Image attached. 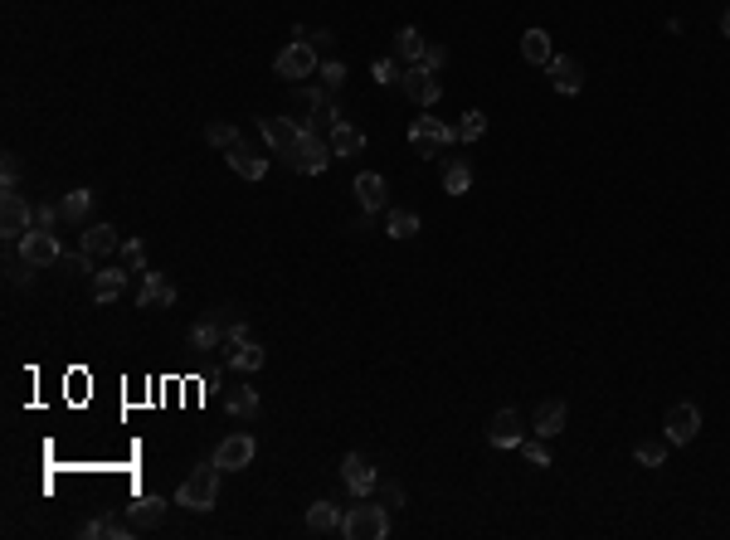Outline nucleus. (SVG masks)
Listing matches in <instances>:
<instances>
[{
  "label": "nucleus",
  "instance_id": "a18cd8bd",
  "mask_svg": "<svg viewBox=\"0 0 730 540\" xmlns=\"http://www.w3.org/2000/svg\"><path fill=\"white\" fill-rule=\"evenodd\" d=\"M419 64H424L429 74H439V68L448 64V49H443V45H429V49H424V59H419Z\"/></svg>",
  "mask_w": 730,
  "mask_h": 540
},
{
  "label": "nucleus",
  "instance_id": "473e14b6",
  "mask_svg": "<svg viewBox=\"0 0 730 540\" xmlns=\"http://www.w3.org/2000/svg\"><path fill=\"white\" fill-rule=\"evenodd\" d=\"M205 141H209V147H219V151H234V147H244V137H238V127H229V122H209V127H205Z\"/></svg>",
  "mask_w": 730,
  "mask_h": 540
},
{
  "label": "nucleus",
  "instance_id": "393cba45",
  "mask_svg": "<svg viewBox=\"0 0 730 540\" xmlns=\"http://www.w3.org/2000/svg\"><path fill=\"white\" fill-rule=\"evenodd\" d=\"M341 506H331V502H312V506H307V531H312V535H336V531H341Z\"/></svg>",
  "mask_w": 730,
  "mask_h": 540
},
{
  "label": "nucleus",
  "instance_id": "c9c22d12",
  "mask_svg": "<svg viewBox=\"0 0 730 540\" xmlns=\"http://www.w3.org/2000/svg\"><path fill=\"white\" fill-rule=\"evenodd\" d=\"M5 273H10V282H15V288H35V263L25 259L20 249L10 253V259H5Z\"/></svg>",
  "mask_w": 730,
  "mask_h": 540
},
{
  "label": "nucleus",
  "instance_id": "f257e3e1",
  "mask_svg": "<svg viewBox=\"0 0 730 540\" xmlns=\"http://www.w3.org/2000/svg\"><path fill=\"white\" fill-rule=\"evenodd\" d=\"M219 502V467L215 458L200 463L195 473H186V482H180V492H176V506H186V511H215Z\"/></svg>",
  "mask_w": 730,
  "mask_h": 540
},
{
  "label": "nucleus",
  "instance_id": "9b49d317",
  "mask_svg": "<svg viewBox=\"0 0 730 540\" xmlns=\"http://www.w3.org/2000/svg\"><path fill=\"white\" fill-rule=\"evenodd\" d=\"M30 209L25 205V195H0V234L10 239V244H20L25 234H30Z\"/></svg>",
  "mask_w": 730,
  "mask_h": 540
},
{
  "label": "nucleus",
  "instance_id": "4be33fe9",
  "mask_svg": "<svg viewBox=\"0 0 730 540\" xmlns=\"http://www.w3.org/2000/svg\"><path fill=\"white\" fill-rule=\"evenodd\" d=\"M127 273L132 268H103V273H93V302H117L122 292H127Z\"/></svg>",
  "mask_w": 730,
  "mask_h": 540
},
{
  "label": "nucleus",
  "instance_id": "c85d7f7f",
  "mask_svg": "<svg viewBox=\"0 0 730 540\" xmlns=\"http://www.w3.org/2000/svg\"><path fill=\"white\" fill-rule=\"evenodd\" d=\"M424 49H429V39L414 30V25H404V30L395 35V59H404V64H419L424 59Z\"/></svg>",
  "mask_w": 730,
  "mask_h": 540
},
{
  "label": "nucleus",
  "instance_id": "cd10ccee",
  "mask_svg": "<svg viewBox=\"0 0 730 540\" xmlns=\"http://www.w3.org/2000/svg\"><path fill=\"white\" fill-rule=\"evenodd\" d=\"M522 59H526V64H536V68L551 64V59H555L551 35H545V30H526V35H522Z\"/></svg>",
  "mask_w": 730,
  "mask_h": 540
},
{
  "label": "nucleus",
  "instance_id": "ea45409f",
  "mask_svg": "<svg viewBox=\"0 0 730 540\" xmlns=\"http://www.w3.org/2000/svg\"><path fill=\"white\" fill-rule=\"evenodd\" d=\"M122 263H127L132 268V273H142V268H147V244H142V239H122Z\"/></svg>",
  "mask_w": 730,
  "mask_h": 540
},
{
  "label": "nucleus",
  "instance_id": "7ed1b4c3",
  "mask_svg": "<svg viewBox=\"0 0 730 540\" xmlns=\"http://www.w3.org/2000/svg\"><path fill=\"white\" fill-rule=\"evenodd\" d=\"M331 141L327 137H317V132H307L302 127V137H298V147L288 151V166L298 170V176H321V170L331 166Z\"/></svg>",
  "mask_w": 730,
  "mask_h": 540
},
{
  "label": "nucleus",
  "instance_id": "bb28decb",
  "mask_svg": "<svg viewBox=\"0 0 730 540\" xmlns=\"http://www.w3.org/2000/svg\"><path fill=\"white\" fill-rule=\"evenodd\" d=\"M327 141H331V151L341 156V161H346V156H360V151H365V132H360V127H350V122H336Z\"/></svg>",
  "mask_w": 730,
  "mask_h": 540
},
{
  "label": "nucleus",
  "instance_id": "f03ea898",
  "mask_svg": "<svg viewBox=\"0 0 730 540\" xmlns=\"http://www.w3.org/2000/svg\"><path fill=\"white\" fill-rule=\"evenodd\" d=\"M341 535L346 540H385L390 535V506H375V502H365V496H360V506L346 511Z\"/></svg>",
  "mask_w": 730,
  "mask_h": 540
},
{
  "label": "nucleus",
  "instance_id": "aec40b11",
  "mask_svg": "<svg viewBox=\"0 0 730 540\" xmlns=\"http://www.w3.org/2000/svg\"><path fill=\"white\" fill-rule=\"evenodd\" d=\"M117 249H122V239H117L112 224H88V229H83V253H88V259H112Z\"/></svg>",
  "mask_w": 730,
  "mask_h": 540
},
{
  "label": "nucleus",
  "instance_id": "2f4dec72",
  "mask_svg": "<svg viewBox=\"0 0 730 540\" xmlns=\"http://www.w3.org/2000/svg\"><path fill=\"white\" fill-rule=\"evenodd\" d=\"M385 234L390 239H414L419 234V215H414V209H390V215H385Z\"/></svg>",
  "mask_w": 730,
  "mask_h": 540
},
{
  "label": "nucleus",
  "instance_id": "9d476101",
  "mask_svg": "<svg viewBox=\"0 0 730 540\" xmlns=\"http://www.w3.org/2000/svg\"><path fill=\"white\" fill-rule=\"evenodd\" d=\"M341 482L350 487V496H356V502L380 487V477H375V467H370V458H365V453H346V458H341Z\"/></svg>",
  "mask_w": 730,
  "mask_h": 540
},
{
  "label": "nucleus",
  "instance_id": "1a4fd4ad",
  "mask_svg": "<svg viewBox=\"0 0 730 540\" xmlns=\"http://www.w3.org/2000/svg\"><path fill=\"white\" fill-rule=\"evenodd\" d=\"M400 88L410 93L419 107H433V103H439V97H443V83H439V74H429L424 64H410V68H404Z\"/></svg>",
  "mask_w": 730,
  "mask_h": 540
},
{
  "label": "nucleus",
  "instance_id": "423d86ee",
  "mask_svg": "<svg viewBox=\"0 0 730 540\" xmlns=\"http://www.w3.org/2000/svg\"><path fill=\"white\" fill-rule=\"evenodd\" d=\"M229 307H215V311H205L200 321L190 326V351H219L224 346V331H229Z\"/></svg>",
  "mask_w": 730,
  "mask_h": 540
},
{
  "label": "nucleus",
  "instance_id": "4c0bfd02",
  "mask_svg": "<svg viewBox=\"0 0 730 540\" xmlns=\"http://www.w3.org/2000/svg\"><path fill=\"white\" fill-rule=\"evenodd\" d=\"M482 132H487V112H462L458 117V141H482Z\"/></svg>",
  "mask_w": 730,
  "mask_h": 540
},
{
  "label": "nucleus",
  "instance_id": "f3484780",
  "mask_svg": "<svg viewBox=\"0 0 730 540\" xmlns=\"http://www.w3.org/2000/svg\"><path fill=\"white\" fill-rule=\"evenodd\" d=\"M78 535H83V540H132L137 525H132V521H117V516H93V521L78 525Z\"/></svg>",
  "mask_w": 730,
  "mask_h": 540
},
{
  "label": "nucleus",
  "instance_id": "7c9ffc66",
  "mask_svg": "<svg viewBox=\"0 0 730 540\" xmlns=\"http://www.w3.org/2000/svg\"><path fill=\"white\" fill-rule=\"evenodd\" d=\"M443 190L448 195H468L472 190V166L468 161H448L443 166Z\"/></svg>",
  "mask_w": 730,
  "mask_h": 540
},
{
  "label": "nucleus",
  "instance_id": "49530a36",
  "mask_svg": "<svg viewBox=\"0 0 730 540\" xmlns=\"http://www.w3.org/2000/svg\"><path fill=\"white\" fill-rule=\"evenodd\" d=\"M64 268H68V278H93V259H88V253H74Z\"/></svg>",
  "mask_w": 730,
  "mask_h": 540
},
{
  "label": "nucleus",
  "instance_id": "ddd939ff",
  "mask_svg": "<svg viewBox=\"0 0 730 540\" xmlns=\"http://www.w3.org/2000/svg\"><path fill=\"white\" fill-rule=\"evenodd\" d=\"M15 249H20V253H25V259H30L35 268H45V263H59V259H64L59 234H49V229H30V234H25Z\"/></svg>",
  "mask_w": 730,
  "mask_h": 540
},
{
  "label": "nucleus",
  "instance_id": "2eb2a0df",
  "mask_svg": "<svg viewBox=\"0 0 730 540\" xmlns=\"http://www.w3.org/2000/svg\"><path fill=\"white\" fill-rule=\"evenodd\" d=\"M137 307L151 311V307H176V282L166 273H147L142 268V292H137Z\"/></svg>",
  "mask_w": 730,
  "mask_h": 540
},
{
  "label": "nucleus",
  "instance_id": "8fccbe9b",
  "mask_svg": "<svg viewBox=\"0 0 730 540\" xmlns=\"http://www.w3.org/2000/svg\"><path fill=\"white\" fill-rule=\"evenodd\" d=\"M721 35L730 39V10H725V15H721Z\"/></svg>",
  "mask_w": 730,
  "mask_h": 540
},
{
  "label": "nucleus",
  "instance_id": "0eeeda50",
  "mask_svg": "<svg viewBox=\"0 0 730 540\" xmlns=\"http://www.w3.org/2000/svg\"><path fill=\"white\" fill-rule=\"evenodd\" d=\"M254 453H259L254 433H229V438L215 448V467H219V473H244V467L254 463Z\"/></svg>",
  "mask_w": 730,
  "mask_h": 540
},
{
  "label": "nucleus",
  "instance_id": "37998d69",
  "mask_svg": "<svg viewBox=\"0 0 730 540\" xmlns=\"http://www.w3.org/2000/svg\"><path fill=\"white\" fill-rule=\"evenodd\" d=\"M370 78L385 88V83H400L404 74H400V64H395V59H375V64H370Z\"/></svg>",
  "mask_w": 730,
  "mask_h": 540
},
{
  "label": "nucleus",
  "instance_id": "a19ab883",
  "mask_svg": "<svg viewBox=\"0 0 730 540\" xmlns=\"http://www.w3.org/2000/svg\"><path fill=\"white\" fill-rule=\"evenodd\" d=\"M516 448H522V458H526L531 467H551V453H545V443H541V438H522Z\"/></svg>",
  "mask_w": 730,
  "mask_h": 540
},
{
  "label": "nucleus",
  "instance_id": "a211bd4d",
  "mask_svg": "<svg viewBox=\"0 0 730 540\" xmlns=\"http://www.w3.org/2000/svg\"><path fill=\"white\" fill-rule=\"evenodd\" d=\"M161 516H166V496H157V492L137 496V502H132V511H127V521L137 525V535H142V531H157V525H161Z\"/></svg>",
  "mask_w": 730,
  "mask_h": 540
},
{
  "label": "nucleus",
  "instance_id": "c756f323",
  "mask_svg": "<svg viewBox=\"0 0 730 540\" xmlns=\"http://www.w3.org/2000/svg\"><path fill=\"white\" fill-rule=\"evenodd\" d=\"M321 103H331V88H317V83H292V107L317 112Z\"/></svg>",
  "mask_w": 730,
  "mask_h": 540
},
{
  "label": "nucleus",
  "instance_id": "de8ad7c7",
  "mask_svg": "<svg viewBox=\"0 0 730 540\" xmlns=\"http://www.w3.org/2000/svg\"><path fill=\"white\" fill-rule=\"evenodd\" d=\"M380 502H385L390 511L404 506V487H400V482H385V487H380Z\"/></svg>",
  "mask_w": 730,
  "mask_h": 540
},
{
  "label": "nucleus",
  "instance_id": "58836bf2",
  "mask_svg": "<svg viewBox=\"0 0 730 540\" xmlns=\"http://www.w3.org/2000/svg\"><path fill=\"white\" fill-rule=\"evenodd\" d=\"M59 219H64L59 205H35L30 209V229H49L54 234V229H59Z\"/></svg>",
  "mask_w": 730,
  "mask_h": 540
},
{
  "label": "nucleus",
  "instance_id": "e433bc0d",
  "mask_svg": "<svg viewBox=\"0 0 730 540\" xmlns=\"http://www.w3.org/2000/svg\"><path fill=\"white\" fill-rule=\"evenodd\" d=\"M336 122H341V107H336V103H321V107L312 112V117H307V132L331 137V127H336Z\"/></svg>",
  "mask_w": 730,
  "mask_h": 540
},
{
  "label": "nucleus",
  "instance_id": "5701e85b",
  "mask_svg": "<svg viewBox=\"0 0 730 540\" xmlns=\"http://www.w3.org/2000/svg\"><path fill=\"white\" fill-rule=\"evenodd\" d=\"M565 419H570V409H565V400H545V404H536V438H555V433H565Z\"/></svg>",
  "mask_w": 730,
  "mask_h": 540
},
{
  "label": "nucleus",
  "instance_id": "412c9836",
  "mask_svg": "<svg viewBox=\"0 0 730 540\" xmlns=\"http://www.w3.org/2000/svg\"><path fill=\"white\" fill-rule=\"evenodd\" d=\"M259 409H263V400H259V390L254 385H234V390H224V414H234V419H259Z\"/></svg>",
  "mask_w": 730,
  "mask_h": 540
},
{
  "label": "nucleus",
  "instance_id": "a878e982",
  "mask_svg": "<svg viewBox=\"0 0 730 540\" xmlns=\"http://www.w3.org/2000/svg\"><path fill=\"white\" fill-rule=\"evenodd\" d=\"M229 166H234V176H244V180H263V176H269V156H259L254 147H234Z\"/></svg>",
  "mask_w": 730,
  "mask_h": 540
},
{
  "label": "nucleus",
  "instance_id": "c03bdc74",
  "mask_svg": "<svg viewBox=\"0 0 730 540\" xmlns=\"http://www.w3.org/2000/svg\"><path fill=\"white\" fill-rule=\"evenodd\" d=\"M317 74H321V88H331V93H336V88L346 83V64H336V59H331V64H321Z\"/></svg>",
  "mask_w": 730,
  "mask_h": 540
},
{
  "label": "nucleus",
  "instance_id": "6ab92c4d",
  "mask_svg": "<svg viewBox=\"0 0 730 540\" xmlns=\"http://www.w3.org/2000/svg\"><path fill=\"white\" fill-rule=\"evenodd\" d=\"M545 74H551L555 93H580V88H584V68H580V59H565V54H555V59L545 64Z\"/></svg>",
  "mask_w": 730,
  "mask_h": 540
},
{
  "label": "nucleus",
  "instance_id": "20e7f679",
  "mask_svg": "<svg viewBox=\"0 0 730 540\" xmlns=\"http://www.w3.org/2000/svg\"><path fill=\"white\" fill-rule=\"evenodd\" d=\"M317 49H312V39H292V45L273 59V74L278 78H288V83H302V78H312L317 74Z\"/></svg>",
  "mask_w": 730,
  "mask_h": 540
},
{
  "label": "nucleus",
  "instance_id": "39448f33",
  "mask_svg": "<svg viewBox=\"0 0 730 540\" xmlns=\"http://www.w3.org/2000/svg\"><path fill=\"white\" fill-rule=\"evenodd\" d=\"M410 141H414L424 156H433V151L453 147V141H458V127H448V122H439V117H414V122H410Z\"/></svg>",
  "mask_w": 730,
  "mask_h": 540
},
{
  "label": "nucleus",
  "instance_id": "6e6552de",
  "mask_svg": "<svg viewBox=\"0 0 730 540\" xmlns=\"http://www.w3.org/2000/svg\"><path fill=\"white\" fill-rule=\"evenodd\" d=\"M663 429H667V443H672V448H686V443L701 433V409H696V404H672L667 419H663Z\"/></svg>",
  "mask_w": 730,
  "mask_h": 540
},
{
  "label": "nucleus",
  "instance_id": "f704fd0d",
  "mask_svg": "<svg viewBox=\"0 0 730 540\" xmlns=\"http://www.w3.org/2000/svg\"><path fill=\"white\" fill-rule=\"evenodd\" d=\"M59 209H64V219H83L93 209V190L88 186H78V190H68L64 200H59Z\"/></svg>",
  "mask_w": 730,
  "mask_h": 540
},
{
  "label": "nucleus",
  "instance_id": "72a5a7b5",
  "mask_svg": "<svg viewBox=\"0 0 730 540\" xmlns=\"http://www.w3.org/2000/svg\"><path fill=\"white\" fill-rule=\"evenodd\" d=\"M667 448H672L667 438H643V443L634 448V458H638L643 467H663V463H667Z\"/></svg>",
  "mask_w": 730,
  "mask_h": 540
},
{
  "label": "nucleus",
  "instance_id": "4468645a",
  "mask_svg": "<svg viewBox=\"0 0 730 540\" xmlns=\"http://www.w3.org/2000/svg\"><path fill=\"white\" fill-rule=\"evenodd\" d=\"M259 132L278 156H288L292 147H298V137H302V122L298 117H259Z\"/></svg>",
  "mask_w": 730,
  "mask_h": 540
},
{
  "label": "nucleus",
  "instance_id": "b1692460",
  "mask_svg": "<svg viewBox=\"0 0 730 540\" xmlns=\"http://www.w3.org/2000/svg\"><path fill=\"white\" fill-rule=\"evenodd\" d=\"M263 355H269V351H263L259 341L248 336V341H238V346H229V351H224V361H229L238 375H254V371H263Z\"/></svg>",
  "mask_w": 730,
  "mask_h": 540
},
{
  "label": "nucleus",
  "instance_id": "f8f14e48",
  "mask_svg": "<svg viewBox=\"0 0 730 540\" xmlns=\"http://www.w3.org/2000/svg\"><path fill=\"white\" fill-rule=\"evenodd\" d=\"M526 438V419L516 414V409H497L492 423H487V443L492 448H516Z\"/></svg>",
  "mask_w": 730,
  "mask_h": 540
},
{
  "label": "nucleus",
  "instance_id": "79ce46f5",
  "mask_svg": "<svg viewBox=\"0 0 730 540\" xmlns=\"http://www.w3.org/2000/svg\"><path fill=\"white\" fill-rule=\"evenodd\" d=\"M0 190H5V195H20V161H15V156H5V161H0Z\"/></svg>",
  "mask_w": 730,
  "mask_h": 540
},
{
  "label": "nucleus",
  "instance_id": "09e8293b",
  "mask_svg": "<svg viewBox=\"0 0 730 540\" xmlns=\"http://www.w3.org/2000/svg\"><path fill=\"white\" fill-rule=\"evenodd\" d=\"M238 341H248V321H229V331H224V346H238Z\"/></svg>",
  "mask_w": 730,
  "mask_h": 540
},
{
  "label": "nucleus",
  "instance_id": "dca6fc26",
  "mask_svg": "<svg viewBox=\"0 0 730 540\" xmlns=\"http://www.w3.org/2000/svg\"><path fill=\"white\" fill-rule=\"evenodd\" d=\"M356 200L365 215H380V209L390 205V186H385V176H375V170H360L356 176Z\"/></svg>",
  "mask_w": 730,
  "mask_h": 540
}]
</instances>
